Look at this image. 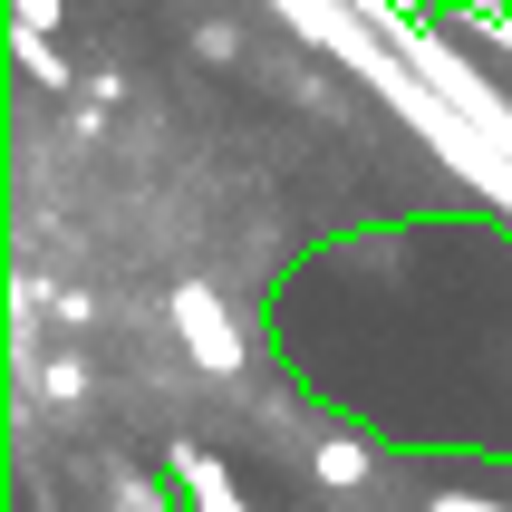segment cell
<instances>
[{"mask_svg": "<svg viewBox=\"0 0 512 512\" xmlns=\"http://www.w3.org/2000/svg\"><path fill=\"white\" fill-rule=\"evenodd\" d=\"M116 512H174V503H165L155 484H116Z\"/></svg>", "mask_w": 512, "mask_h": 512, "instance_id": "obj_8", "label": "cell"}, {"mask_svg": "<svg viewBox=\"0 0 512 512\" xmlns=\"http://www.w3.org/2000/svg\"><path fill=\"white\" fill-rule=\"evenodd\" d=\"M10 29H39V39H49V29H58V0H10Z\"/></svg>", "mask_w": 512, "mask_h": 512, "instance_id": "obj_6", "label": "cell"}, {"mask_svg": "<svg viewBox=\"0 0 512 512\" xmlns=\"http://www.w3.org/2000/svg\"><path fill=\"white\" fill-rule=\"evenodd\" d=\"M174 329H184V348H194L203 377H232V368H242V329H232V310H223V290H213V281H184V290H174Z\"/></svg>", "mask_w": 512, "mask_h": 512, "instance_id": "obj_1", "label": "cell"}, {"mask_svg": "<svg viewBox=\"0 0 512 512\" xmlns=\"http://www.w3.org/2000/svg\"><path fill=\"white\" fill-rule=\"evenodd\" d=\"M174 484L194 493V512H252L242 484H232V464L213 455V445H174Z\"/></svg>", "mask_w": 512, "mask_h": 512, "instance_id": "obj_2", "label": "cell"}, {"mask_svg": "<svg viewBox=\"0 0 512 512\" xmlns=\"http://www.w3.org/2000/svg\"><path fill=\"white\" fill-rule=\"evenodd\" d=\"M194 49H203V58H232V49H242V29H232V20H203Z\"/></svg>", "mask_w": 512, "mask_h": 512, "instance_id": "obj_7", "label": "cell"}, {"mask_svg": "<svg viewBox=\"0 0 512 512\" xmlns=\"http://www.w3.org/2000/svg\"><path fill=\"white\" fill-rule=\"evenodd\" d=\"M310 474H319V484H329V493H358V484H368V474H377V455H368V445H358V435H319Z\"/></svg>", "mask_w": 512, "mask_h": 512, "instance_id": "obj_3", "label": "cell"}, {"mask_svg": "<svg viewBox=\"0 0 512 512\" xmlns=\"http://www.w3.org/2000/svg\"><path fill=\"white\" fill-rule=\"evenodd\" d=\"M39 387H49L58 406H78V397H87V368H78V358H49V368H39Z\"/></svg>", "mask_w": 512, "mask_h": 512, "instance_id": "obj_5", "label": "cell"}, {"mask_svg": "<svg viewBox=\"0 0 512 512\" xmlns=\"http://www.w3.org/2000/svg\"><path fill=\"white\" fill-rule=\"evenodd\" d=\"M426 512H493V503H464V493H435Z\"/></svg>", "mask_w": 512, "mask_h": 512, "instance_id": "obj_9", "label": "cell"}, {"mask_svg": "<svg viewBox=\"0 0 512 512\" xmlns=\"http://www.w3.org/2000/svg\"><path fill=\"white\" fill-rule=\"evenodd\" d=\"M10 58H20L39 87H68V58H58V39H39V29H10Z\"/></svg>", "mask_w": 512, "mask_h": 512, "instance_id": "obj_4", "label": "cell"}]
</instances>
